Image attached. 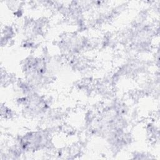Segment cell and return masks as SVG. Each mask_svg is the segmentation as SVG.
I'll return each mask as SVG.
<instances>
[{"label": "cell", "instance_id": "1", "mask_svg": "<svg viewBox=\"0 0 160 160\" xmlns=\"http://www.w3.org/2000/svg\"><path fill=\"white\" fill-rule=\"evenodd\" d=\"M50 139L46 131H31L20 136L16 140V143L23 152L36 151L48 147Z\"/></svg>", "mask_w": 160, "mask_h": 160}, {"label": "cell", "instance_id": "3", "mask_svg": "<svg viewBox=\"0 0 160 160\" xmlns=\"http://www.w3.org/2000/svg\"><path fill=\"white\" fill-rule=\"evenodd\" d=\"M1 116L2 118L4 117V119L11 118L14 115L12 110L11 108H9L8 106H6L5 104L1 105Z\"/></svg>", "mask_w": 160, "mask_h": 160}, {"label": "cell", "instance_id": "2", "mask_svg": "<svg viewBox=\"0 0 160 160\" xmlns=\"http://www.w3.org/2000/svg\"><path fill=\"white\" fill-rule=\"evenodd\" d=\"M15 31L12 27L9 26H4V29H2L1 31V44L8 43L9 41H11L14 36Z\"/></svg>", "mask_w": 160, "mask_h": 160}]
</instances>
